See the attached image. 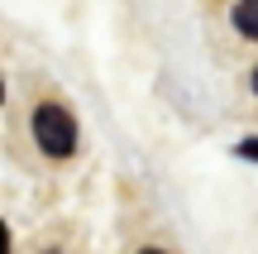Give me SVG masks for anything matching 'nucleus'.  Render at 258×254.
<instances>
[{"label": "nucleus", "mask_w": 258, "mask_h": 254, "mask_svg": "<svg viewBox=\"0 0 258 254\" xmlns=\"http://www.w3.org/2000/svg\"><path fill=\"white\" fill-rule=\"evenodd\" d=\"M34 139H38V149H43L48 159H67V154L77 149V120H72V111L43 101L34 111Z\"/></svg>", "instance_id": "obj_1"}, {"label": "nucleus", "mask_w": 258, "mask_h": 254, "mask_svg": "<svg viewBox=\"0 0 258 254\" xmlns=\"http://www.w3.org/2000/svg\"><path fill=\"white\" fill-rule=\"evenodd\" d=\"M234 29H239L244 38H258V0H234Z\"/></svg>", "instance_id": "obj_2"}, {"label": "nucleus", "mask_w": 258, "mask_h": 254, "mask_svg": "<svg viewBox=\"0 0 258 254\" xmlns=\"http://www.w3.org/2000/svg\"><path fill=\"white\" fill-rule=\"evenodd\" d=\"M239 159H258V139H244L239 144Z\"/></svg>", "instance_id": "obj_3"}, {"label": "nucleus", "mask_w": 258, "mask_h": 254, "mask_svg": "<svg viewBox=\"0 0 258 254\" xmlns=\"http://www.w3.org/2000/svg\"><path fill=\"white\" fill-rule=\"evenodd\" d=\"M0 254H10V230H5V221H0Z\"/></svg>", "instance_id": "obj_4"}, {"label": "nucleus", "mask_w": 258, "mask_h": 254, "mask_svg": "<svg viewBox=\"0 0 258 254\" xmlns=\"http://www.w3.org/2000/svg\"><path fill=\"white\" fill-rule=\"evenodd\" d=\"M249 86H253V96H258V67H253V77H249Z\"/></svg>", "instance_id": "obj_5"}, {"label": "nucleus", "mask_w": 258, "mask_h": 254, "mask_svg": "<svg viewBox=\"0 0 258 254\" xmlns=\"http://www.w3.org/2000/svg\"><path fill=\"white\" fill-rule=\"evenodd\" d=\"M139 254H163V249H139Z\"/></svg>", "instance_id": "obj_6"}, {"label": "nucleus", "mask_w": 258, "mask_h": 254, "mask_svg": "<svg viewBox=\"0 0 258 254\" xmlns=\"http://www.w3.org/2000/svg\"><path fill=\"white\" fill-rule=\"evenodd\" d=\"M0 101H5V82H0Z\"/></svg>", "instance_id": "obj_7"}]
</instances>
